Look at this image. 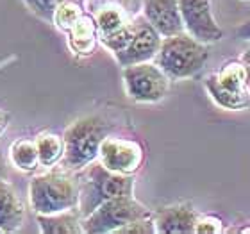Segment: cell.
<instances>
[{"mask_svg": "<svg viewBox=\"0 0 250 234\" xmlns=\"http://www.w3.org/2000/svg\"><path fill=\"white\" fill-rule=\"evenodd\" d=\"M84 15V5L77 4V2H61L56 7L54 13L52 23L58 27L59 31L68 32L75 23L79 21V18Z\"/></svg>", "mask_w": 250, "mask_h": 234, "instance_id": "obj_19", "label": "cell"}, {"mask_svg": "<svg viewBox=\"0 0 250 234\" xmlns=\"http://www.w3.org/2000/svg\"><path fill=\"white\" fill-rule=\"evenodd\" d=\"M38 225L43 234H79L84 233L83 216L79 209L54 214H38Z\"/></svg>", "mask_w": 250, "mask_h": 234, "instance_id": "obj_15", "label": "cell"}, {"mask_svg": "<svg viewBox=\"0 0 250 234\" xmlns=\"http://www.w3.org/2000/svg\"><path fill=\"white\" fill-rule=\"evenodd\" d=\"M34 141H36L42 167H54L59 161H62V156H64V140H62V136L52 134V132H43Z\"/></svg>", "mask_w": 250, "mask_h": 234, "instance_id": "obj_16", "label": "cell"}, {"mask_svg": "<svg viewBox=\"0 0 250 234\" xmlns=\"http://www.w3.org/2000/svg\"><path fill=\"white\" fill-rule=\"evenodd\" d=\"M143 16L163 38L184 31L179 0H143Z\"/></svg>", "mask_w": 250, "mask_h": 234, "instance_id": "obj_11", "label": "cell"}, {"mask_svg": "<svg viewBox=\"0 0 250 234\" xmlns=\"http://www.w3.org/2000/svg\"><path fill=\"white\" fill-rule=\"evenodd\" d=\"M9 159L21 172H32L40 165V154H38L36 141L18 140L9 149Z\"/></svg>", "mask_w": 250, "mask_h": 234, "instance_id": "obj_17", "label": "cell"}, {"mask_svg": "<svg viewBox=\"0 0 250 234\" xmlns=\"http://www.w3.org/2000/svg\"><path fill=\"white\" fill-rule=\"evenodd\" d=\"M81 182L68 172L36 175L29 186V198L36 214H54L79 208Z\"/></svg>", "mask_w": 250, "mask_h": 234, "instance_id": "obj_5", "label": "cell"}, {"mask_svg": "<svg viewBox=\"0 0 250 234\" xmlns=\"http://www.w3.org/2000/svg\"><path fill=\"white\" fill-rule=\"evenodd\" d=\"M247 2H250V0H247Z\"/></svg>", "mask_w": 250, "mask_h": 234, "instance_id": "obj_28", "label": "cell"}, {"mask_svg": "<svg viewBox=\"0 0 250 234\" xmlns=\"http://www.w3.org/2000/svg\"><path fill=\"white\" fill-rule=\"evenodd\" d=\"M184 31L202 43H216L224 38L213 13V0H179Z\"/></svg>", "mask_w": 250, "mask_h": 234, "instance_id": "obj_9", "label": "cell"}, {"mask_svg": "<svg viewBox=\"0 0 250 234\" xmlns=\"http://www.w3.org/2000/svg\"><path fill=\"white\" fill-rule=\"evenodd\" d=\"M95 20H97L100 38L115 34V32L120 31L122 27H125L129 23L124 15V11H122L120 7H113V5H111V7H102V9L97 13Z\"/></svg>", "mask_w": 250, "mask_h": 234, "instance_id": "obj_18", "label": "cell"}, {"mask_svg": "<svg viewBox=\"0 0 250 234\" xmlns=\"http://www.w3.org/2000/svg\"><path fill=\"white\" fill-rule=\"evenodd\" d=\"M68 34V47L77 56H89L93 54L99 36V27L93 16L84 13L75 25L66 32Z\"/></svg>", "mask_w": 250, "mask_h": 234, "instance_id": "obj_14", "label": "cell"}, {"mask_svg": "<svg viewBox=\"0 0 250 234\" xmlns=\"http://www.w3.org/2000/svg\"><path fill=\"white\" fill-rule=\"evenodd\" d=\"M143 159H145V150L134 140L107 136L100 145L99 161L111 172L132 175L141 168Z\"/></svg>", "mask_w": 250, "mask_h": 234, "instance_id": "obj_10", "label": "cell"}, {"mask_svg": "<svg viewBox=\"0 0 250 234\" xmlns=\"http://www.w3.org/2000/svg\"><path fill=\"white\" fill-rule=\"evenodd\" d=\"M9 122H11L9 113H5V111L0 109V136L7 130V127H9Z\"/></svg>", "mask_w": 250, "mask_h": 234, "instance_id": "obj_25", "label": "cell"}, {"mask_svg": "<svg viewBox=\"0 0 250 234\" xmlns=\"http://www.w3.org/2000/svg\"><path fill=\"white\" fill-rule=\"evenodd\" d=\"M224 233V224L218 216L208 214V216H198V222L195 225V234H220Z\"/></svg>", "mask_w": 250, "mask_h": 234, "instance_id": "obj_22", "label": "cell"}, {"mask_svg": "<svg viewBox=\"0 0 250 234\" xmlns=\"http://www.w3.org/2000/svg\"><path fill=\"white\" fill-rule=\"evenodd\" d=\"M25 218V208L9 182L0 177V231L15 233L21 227Z\"/></svg>", "mask_w": 250, "mask_h": 234, "instance_id": "obj_13", "label": "cell"}, {"mask_svg": "<svg viewBox=\"0 0 250 234\" xmlns=\"http://www.w3.org/2000/svg\"><path fill=\"white\" fill-rule=\"evenodd\" d=\"M0 233H2V231H0Z\"/></svg>", "mask_w": 250, "mask_h": 234, "instance_id": "obj_29", "label": "cell"}, {"mask_svg": "<svg viewBox=\"0 0 250 234\" xmlns=\"http://www.w3.org/2000/svg\"><path fill=\"white\" fill-rule=\"evenodd\" d=\"M5 175V170H4V159H2V152H0V177Z\"/></svg>", "mask_w": 250, "mask_h": 234, "instance_id": "obj_26", "label": "cell"}, {"mask_svg": "<svg viewBox=\"0 0 250 234\" xmlns=\"http://www.w3.org/2000/svg\"><path fill=\"white\" fill-rule=\"evenodd\" d=\"M111 124L102 116H83L70 124L62 134L64 140V156L62 167L68 172H79L99 159L102 141L109 136Z\"/></svg>", "mask_w": 250, "mask_h": 234, "instance_id": "obj_1", "label": "cell"}, {"mask_svg": "<svg viewBox=\"0 0 250 234\" xmlns=\"http://www.w3.org/2000/svg\"><path fill=\"white\" fill-rule=\"evenodd\" d=\"M58 4H61V2H77V4H83L84 5V0H56Z\"/></svg>", "mask_w": 250, "mask_h": 234, "instance_id": "obj_27", "label": "cell"}, {"mask_svg": "<svg viewBox=\"0 0 250 234\" xmlns=\"http://www.w3.org/2000/svg\"><path fill=\"white\" fill-rule=\"evenodd\" d=\"M204 88L214 104L227 111L250 109V88L240 59L227 61L204 79Z\"/></svg>", "mask_w": 250, "mask_h": 234, "instance_id": "obj_6", "label": "cell"}, {"mask_svg": "<svg viewBox=\"0 0 250 234\" xmlns=\"http://www.w3.org/2000/svg\"><path fill=\"white\" fill-rule=\"evenodd\" d=\"M163 36L146 21L145 16L129 21L115 34L102 38L105 48H109L120 66L136 63L154 61L161 48Z\"/></svg>", "mask_w": 250, "mask_h": 234, "instance_id": "obj_2", "label": "cell"}, {"mask_svg": "<svg viewBox=\"0 0 250 234\" xmlns=\"http://www.w3.org/2000/svg\"><path fill=\"white\" fill-rule=\"evenodd\" d=\"M23 4H25L34 15L40 16V18L45 21L54 20V13H56V7H58V2H56V0H23Z\"/></svg>", "mask_w": 250, "mask_h": 234, "instance_id": "obj_20", "label": "cell"}, {"mask_svg": "<svg viewBox=\"0 0 250 234\" xmlns=\"http://www.w3.org/2000/svg\"><path fill=\"white\" fill-rule=\"evenodd\" d=\"M118 234H154L156 233V222H154V214L146 216V218L134 220L130 224L124 225L122 229L116 231Z\"/></svg>", "mask_w": 250, "mask_h": 234, "instance_id": "obj_21", "label": "cell"}, {"mask_svg": "<svg viewBox=\"0 0 250 234\" xmlns=\"http://www.w3.org/2000/svg\"><path fill=\"white\" fill-rule=\"evenodd\" d=\"M134 195V177L124 173L111 172L100 161H93L86 167L83 181H81V195H79V213L86 218L93 213L100 204L111 198L132 197Z\"/></svg>", "mask_w": 250, "mask_h": 234, "instance_id": "obj_4", "label": "cell"}, {"mask_svg": "<svg viewBox=\"0 0 250 234\" xmlns=\"http://www.w3.org/2000/svg\"><path fill=\"white\" fill-rule=\"evenodd\" d=\"M240 61L243 63V68H245V73H247V83H249V88H250V47L243 50V54L240 56Z\"/></svg>", "mask_w": 250, "mask_h": 234, "instance_id": "obj_24", "label": "cell"}, {"mask_svg": "<svg viewBox=\"0 0 250 234\" xmlns=\"http://www.w3.org/2000/svg\"><path fill=\"white\" fill-rule=\"evenodd\" d=\"M234 36L238 38V40H243V42H250V18L243 21V23L236 29Z\"/></svg>", "mask_w": 250, "mask_h": 234, "instance_id": "obj_23", "label": "cell"}, {"mask_svg": "<svg viewBox=\"0 0 250 234\" xmlns=\"http://www.w3.org/2000/svg\"><path fill=\"white\" fill-rule=\"evenodd\" d=\"M146 216H152V213L143 204L136 200L134 195L111 198L107 202L100 204L86 218H83V229L88 234L116 233L124 225Z\"/></svg>", "mask_w": 250, "mask_h": 234, "instance_id": "obj_8", "label": "cell"}, {"mask_svg": "<svg viewBox=\"0 0 250 234\" xmlns=\"http://www.w3.org/2000/svg\"><path fill=\"white\" fill-rule=\"evenodd\" d=\"M156 233L159 234H191L198 222V213L189 204H175L161 208L154 214Z\"/></svg>", "mask_w": 250, "mask_h": 234, "instance_id": "obj_12", "label": "cell"}, {"mask_svg": "<svg viewBox=\"0 0 250 234\" xmlns=\"http://www.w3.org/2000/svg\"><path fill=\"white\" fill-rule=\"evenodd\" d=\"M208 43L198 42L186 31L163 38L161 48L154 61L165 70L172 81L195 77L208 64Z\"/></svg>", "mask_w": 250, "mask_h": 234, "instance_id": "obj_3", "label": "cell"}, {"mask_svg": "<svg viewBox=\"0 0 250 234\" xmlns=\"http://www.w3.org/2000/svg\"><path fill=\"white\" fill-rule=\"evenodd\" d=\"M122 77L127 97L141 104L161 102L170 91V81H172L156 61L124 66Z\"/></svg>", "mask_w": 250, "mask_h": 234, "instance_id": "obj_7", "label": "cell"}]
</instances>
